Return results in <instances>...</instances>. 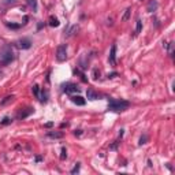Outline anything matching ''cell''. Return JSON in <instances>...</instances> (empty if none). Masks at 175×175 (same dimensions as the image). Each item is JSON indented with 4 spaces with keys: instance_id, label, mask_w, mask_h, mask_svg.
I'll return each mask as SVG.
<instances>
[{
    "instance_id": "1",
    "label": "cell",
    "mask_w": 175,
    "mask_h": 175,
    "mask_svg": "<svg viewBox=\"0 0 175 175\" xmlns=\"http://www.w3.org/2000/svg\"><path fill=\"white\" fill-rule=\"evenodd\" d=\"M129 107H130V103L127 100H122V99H110L108 100V110L112 112L125 111Z\"/></svg>"
},
{
    "instance_id": "2",
    "label": "cell",
    "mask_w": 175,
    "mask_h": 175,
    "mask_svg": "<svg viewBox=\"0 0 175 175\" xmlns=\"http://www.w3.org/2000/svg\"><path fill=\"white\" fill-rule=\"evenodd\" d=\"M14 52L11 49V47L10 45H6V47H3L1 51H0V63L1 64H8V63H11L14 60Z\"/></svg>"
},
{
    "instance_id": "3",
    "label": "cell",
    "mask_w": 175,
    "mask_h": 175,
    "mask_svg": "<svg viewBox=\"0 0 175 175\" xmlns=\"http://www.w3.org/2000/svg\"><path fill=\"white\" fill-rule=\"evenodd\" d=\"M56 59H57V62H64V60L67 59V45H66V44H62V45L57 47Z\"/></svg>"
},
{
    "instance_id": "4",
    "label": "cell",
    "mask_w": 175,
    "mask_h": 175,
    "mask_svg": "<svg viewBox=\"0 0 175 175\" xmlns=\"http://www.w3.org/2000/svg\"><path fill=\"white\" fill-rule=\"evenodd\" d=\"M63 90L66 92V93H75V92H79V88L77 86L75 83H71V82H67V83H64L63 85Z\"/></svg>"
},
{
    "instance_id": "5",
    "label": "cell",
    "mask_w": 175,
    "mask_h": 175,
    "mask_svg": "<svg viewBox=\"0 0 175 175\" xmlns=\"http://www.w3.org/2000/svg\"><path fill=\"white\" fill-rule=\"evenodd\" d=\"M15 44H17V47L21 48V49H29L31 47V41L29 38H21V40H18Z\"/></svg>"
},
{
    "instance_id": "6",
    "label": "cell",
    "mask_w": 175,
    "mask_h": 175,
    "mask_svg": "<svg viewBox=\"0 0 175 175\" xmlns=\"http://www.w3.org/2000/svg\"><path fill=\"white\" fill-rule=\"evenodd\" d=\"M108 62L111 66H116V45L114 44L111 47V52H110V56H108Z\"/></svg>"
},
{
    "instance_id": "7",
    "label": "cell",
    "mask_w": 175,
    "mask_h": 175,
    "mask_svg": "<svg viewBox=\"0 0 175 175\" xmlns=\"http://www.w3.org/2000/svg\"><path fill=\"white\" fill-rule=\"evenodd\" d=\"M157 0H149V3H148V6H146V11H149V13H155L157 10Z\"/></svg>"
},
{
    "instance_id": "8",
    "label": "cell",
    "mask_w": 175,
    "mask_h": 175,
    "mask_svg": "<svg viewBox=\"0 0 175 175\" xmlns=\"http://www.w3.org/2000/svg\"><path fill=\"white\" fill-rule=\"evenodd\" d=\"M71 101L74 103V104H77V106H85V99L83 97H81V96H71Z\"/></svg>"
},
{
    "instance_id": "9",
    "label": "cell",
    "mask_w": 175,
    "mask_h": 175,
    "mask_svg": "<svg viewBox=\"0 0 175 175\" xmlns=\"http://www.w3.org/2000/svg\"><path fill=\"white\" fill-rule=\"evenodd\" d=\"M31 112H33V110H31V108H26L25 111H19L18 115H17V118L18 119H25V118H27Z\"/></svg>"
},
{
    "instance_id": "10",
    "label": "cell",
    "mask_w": 175,
    "mask_h": 175,
    "mask_svg": "<svg viewBox=\"0 0 175 175\" xmlns=\"http://www.w3.org/2000/svg\"><path fill=\"white\" fill-rule=\"evenodd\" d=\"M86 97L89 99V100L94 101V100H97V99H99V94L96 93L93 89H88L86 90Z\"/></svg>"
},
{
    "instance_id": "11",
    "label": "cell",
    "mask_w": 175,
    "mask_h": 175,
    "mask_svg": "<svg viewBox=\"0 0 175 175\" xmlns=\"http://www.w3.org/2000/svg\"><path fill=\"white\" fill-rule=\"evenodd\" d=\"M48 23H49V26H52V27H57V26L60 25L59 19H57L56 17H53V15H51V17H49V19H48Z\"/></svg>"
},
{
    "instance_id": "12",
    "label": "cell",
    "mask_w": 175,
    "mask_h": 175,
    "mask_svg": "<svg viewBox=\"0 0 175 175\" xmlns=\"http://www.w3.org/2000/svg\"><path fill=\"white\" fill-rule=\"evenodd\" d=\"M49 138H63V131H48V134H47Z\"/></svg>"
},
{
    "instance_id": "13",
    "label": "cell",
    "mask_w": 175,
    "mask_h": 175,
    "mask_svg": "<svg viewBox=\"0 0 175 175\" xmlns=\"http://www.w3.org/2000/svg\"><path fill=\"white\" fill-rule=\"evenodd\" d=\"M38 97H40V101H41V103H47V101H48V90L44 89Z\"/></svg>"
},
{
    "instance_id": "14",
    "label": "cell",
    "mask_w": 175,
    "mask_h": 175,
    "mask_svg": "<svg viewBox=\"0 0 175 175\" xmlns=\"http://www.w3.org/2000/svg\"><path fill=\"white\" fill-rule=\"evenodd\" d=\"M14 99H15V97H14L13 94H11V96H7V97H4L3 100L0 101V106H6V104H8V103L14 101Z\"/></svg>"
},
{
    "instance_id": "15",
    "label": "cell",
    "mask_w": 175,
    "mask_h": 175,
    "mask_svg": "<svg viewBox=\"0 0 175 175\" xmlns=\"http://www.w3.org/2000/svg\"><path fill=\"white\" fill-rule=\"evenodd\" d=\"M27 4L30 6V8L34 13L37 11V0H27Z\"/></svg>"
},
{
    "instance_id": "16",
    "label": "cell",
    "mask_w": 175,
    "mask_h": 175,
    "mask_svg": "<svg viewBox=\"0 0 175 175\" xmlns=\"http://www.w3.org/2000/svg\"><path fill=\"white\" fill-rule=\"evenodd\" d=\"M130 13H131V8H130V7H129V8H126L125 14H123V17H122V21H123V22H126L127 19L130 18Z\"/></svg>"
},
{
    "instance_id": "17",
    "label": "cell",
    "mask_w": 175,
    "mask_h": 175,
    "mask_svg": "<svg viewBox=\"0 0 175 175\" xmlns=\"http://www.w3.org/2000/svg\"><path fill=\"white\" fill-rule=\"evenodd\" d=\"M92 77H93V79H99V78H100V70L99 69L92 70Z\"/></svg>"
},
{
    "instance_id": "18",
    "label": "cell",
    "mask_w": 175,
    "mask_h": 175,
    "mask_svg": "<svg viewBox=\"0 0 175 175\" xmlns=\"http://www.w3.org/2000/svg\"><path fill=\"white\" fill-rule=\"evenodd\" d=\"M141 30H142V21H140V19H138V21H137V26H136V34L141 33Z\"/></svg>"
},
{
    "instance_id": "19",
    "label": "cell",
    "mask_w": 175,
    "mask_h": 175,
    "mask_svg": "<svg viewBox=\"0 0 175 175\" xmlns=\"http://www.w3.org/2000/svg\"><path fill=\"white\" fill-rule=\"evenodd\" d=\"M31 90H33V93L36 94V97H38V96H40V88H38V85H33Z\"/></svg>"
},
{
    "instance_id": "20",
    "label": "cell",
    "mask_w": 175,
    "mask_h": 175,
    "mask_svg": "<svg viewBox=\"0 0 175 175\" xmlns=\"http://www.w3.org/2000/svg\"><path fill=\"white\" fill-rule=\"evenodd\" d=\"M66 157H67V150H66V148L63 146V148H62V152H60V159H62V160H64Z\"/></svg>"
},
{
    "instance_id": "21",
    "label": "cell",
    "mask_w": 175,
    "mask_h": 175,
    "mask_svg": "<svg viewBox=\"0 0 175 175\" xmlns=\"http://www.w3.org/2000/svg\"><path fill=\"white\" fill-rule=\"evenodd\" d=\"M11 122H13V120H11V119L8 118V116H6V118H3V120H1V122H0V123H1V125H10V123H11Z\"/></svg>"
},
{
    "instance_id": "22",
    "label": "cell",
    "mask_w": 175,
    "mask_h": 175,
    "mask_svg": "<svg viewBox=\"0 0 175 175\" xmlns=\"http://www.w3.org/2000/svg\"><path fill=\"white\" fill-rule=\"evenodd\" d=\"M77 30H78V26H73V27L70 29V31L67 33V36H69V37H70V36H73V34H74Z\"/></svg>"
},
{
    "instance_id": "23",
    "label": "cell",
    "mask_w": 175,
    "mask_h": 175,
    "mask_svg": "<svg viewBox=\"0 0 175 175\" xmlns=\"http://www.w3.org/2000/svg\"><path fill=\"white\" fill-rule=\"evenodd\" d=\"M118 145H119V141H115V142L110 146V149H111V150H116V149H118Z\"/></svg>"
},
{
    "instance_id": "24",
    "label": "cell",
    "mask_w": 175,
    "mask_h": 175,
    "mask_svg": "<svg viewBox=\"0 0 175 175\" xmlns=\"http://www.w3.org/2000/svg\"><path fill=\"white\" fill-rule=\"evenodd\" d=\"M146 140H148V137H146V136H142V137L140 138V145L146 144Z\"/></svg>"
},
{
    "instance_id": "25",
    "label": "cell",
    "mask_w": 175,
    "mask_h": 175,
    "mask_svg": "<svg viewBox=\"0 0 175 175\" xmlns=\"http://www.w3.org/2000/svg\"><path fill=\"white\" fill-rule=\"evenodd\" d=\"M78 171H79V163H77V166H75L73 170H71V174H77Z\"/></svg>"
},
{
    "instance_id": "26",
    "label": "cell",
    "mask_w": 175,
    "mask_h": 175,
    "mask_svg": "<svg viewBox=\"0 0 175 175\" xmlns=\"http://www.w3.org/2000/svg\"><path fill=\"white\" fill-rule=\"evenodd\" d=\"M7 26H8V27H13V29H18V27H21V25H15V23H7Z\"/></svg>"
},
{
    "instance_id": "27",
    "label": "cell",
    "mask_w": 175,
    "mask_h": 175,
    "mask_svg": "<svg viewBox=\"0 0 175 175\" xmlns=\"http://www.w3.org/2000/svg\"><path fill=\"white\" fill-rule=\"evenodd\" d=\"M52 126H53V123H52V122H48V123H45V125H44V127H47V129H48V127H52Z\"/></svg>"
},
{
    "instance_id": "28",
    "label": "cell",
    "mask_w": 175,
    "mask_h": 175,
    "mask_svg": "<svg viewBox=\"0 0 175 175\" xmlns=\"http://www.w3.org/2000/svg\"><path fill=\"white\" fill-rule=\"evenodd\" d=\"M74 134H75V136H81V134H82V130H75Z\"/></svg>"
},
{
    "instance_id": "29",
    "label": "cell",
    "mask_w": 175,
    "mask_h": 175,
    "mask_svg": "<svg viewBox=\"0 0 175 175\" xmlns=\"http://www.w3.org/2000/svg\"><path fill=\"white\" fill-rule=\"evenodd\" d=\"M114 77H116V73H112L111 75H108V78H114Z\"/></svg>"
},
{
    "instance_id": "30",
    "label": "cell",
    "mask_w": 175,
    "mask_h": 175,
    "mask_svg": "<svg viewBox=\"0 0 175 175\" xmlns=\"http://www.w3.org/2000/svg\"><path fill=\"white\" fill-rule=\"evenodd\" d=\"M67 126H69V123H62V125H60V127L63 129V127H67Z\"/></svg>"
}]
</instances>
